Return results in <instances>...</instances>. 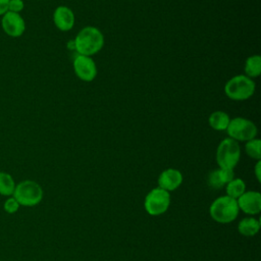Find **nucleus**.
I'll use <instances>...</instances> for the list:
<instances>
[{"mask_svg":"<svg viewBox=\"0 0 261 261\" xmlns=\"http://www.w3.org/2000/svg\"><path fill=\"white\" fill-rule=\"evenodd\" d=\"M74 49L79 55L92 56L98 53L104 45L102 33L95 27H86L74 39Z\"/></svg>","mask_w":261,"mask_h":261,"instance_id":"obj_1","label":"nucleus"},{"mask_svg":"<svg viewBox=\"0 0 261 261\" xmlns=\"http://www.w3.org/2000/svg\"><path fill=\"white\" fill-rule=\"evenodd\" d=\"M239 211L237 200L228 196L217 198L212 202L209 208L210 216L218 223L232 222L238 217Z\"/></svg>","mask_w":261,"mask_h":261,"instance_id":"obj_2","label":"nucleus"},{"mask_svg":"<svg viewBox=\"0 0 261 261\" xmlns=\"http://www.w3.org/2000/svg\"><path fill=\"white\" fill-rule=\"evenodd\" d=\"M12 195L20 206L32 207L38 205L42 201L43 190L38 182L25 179L15 186Z\"/></svg>","mask_w":261,"mask_h":261,"instance_id":"obj_3","label":"nucleus"},{"mask_svg":"<svg viewBox=\"0 0 261 261\" xmlns=\"http://www.w3.org/2000/svg\"><path fill=\"white\" fill-rule=\"evenodd\" d=\"M254 81L245 74L232 76L224 86V93L231 100H246L250 98L254 94Z\"/></svg>","mask_w":261,"mask_h":261,"instance_id":"obj_4","label":"nucleus"},{"mask_svg":"<svg viewBox=\"0 0 261 261\" xmlns=\"http://www.w3.org/2000/svg\"><path fill=\"white\" fill-rule=\"evenodd\" d=\"M241 157L239 143L233 139L226 138L222 140L216 150V161L220 168L233 169Z\"/></svg>","mask_w":261,"mask_h":261,"instance_id":"obj_5","label":"nucleus"},{"mask_svg":"<svg viewBox=\"0 0 261 261\" xmlns=\"http://www.w3.org/2000/svg\"><path fill=\"white\" fill-rule=\"evenodd\" d=\"M170 204L169 192L161 189L155 188L151 190L144 201V207L146 212L152 216H158L167 211Z\"/></svg>","mask_w":261,"mask_h":261,"instance_id":"obj_6","label":"nucleus"},{"mask_svg":"<svg viewBox=\"0 0 261 261\" xmlns=\"http://www.w3.org/2000/svg\"><path fill=\"white\" fill-rule=\"evenodd\" d=\"M230 139L234 141H250L255 139L257 135V126L255 123L244 117H236L229 120L225 129Z\"/></svg>","mask_w":261,"mask_h":261,"instance_id":"obj_7","label":"nucleus"},{"mask_svg":"<svg viewBox=\"0 0 261 261\" xmlns=\"http://www.w3.org/2000/svg\"><path fill=\"white\" fill-rule=\"evenodd\" d=\"M1 27L3 32L12 38L22 36L25 31V22L19 13L7 11L2 15Z\"/></svg>","mask_w":261,"mask_h":261,"instance_id":"obj_8","label":"nucleus"},{"mask_svg":"<svg viewBox=\"0 0 261 261\" xmlns=\"http://www.w3.org/2000/svg\"><path fill=\"white\" fill-rule=\"evenodd\" d=\"M73 69L77 77L84 82H92L97 75V67L90 56L76 55L73 60Z\"/></svg>","mask_w":261,"mask_h":261,"instance_id":"obj_9","label":"nucleus"},{"mask_svg":"<svg viewBox=\"0 0 261 261\" xmlns=\"http://www.w3.org/2000/svg\"><path fill=\"white\" fill-rule=\"evenodd\" d=\"M239 209L247 214L255 215L261 211V195L259 192H245L237 199Z\"/></svg>","mask_w":261,"mask_h":261,"instance_id":"obj_10","label":"nucleus"},{"mask_svg":"<svg viewBox=\"0 0 261 261\" xmlns=\"http://www.w3.org/2000/svg\"><path fill=\"white\" fill-rule=\"evenodd\" d=\"M182 182V174L179 170L168 168L162 171L158 177L159 188L170 192L176 190Z\"/></svg>","mask_w":261,"mask_h":261,"instance_id":"obj_11","label":"nucleus"},{"mask_svg":"<svg viewBox=\"0 0 261 261\" xmlns=\"http://www.w3.org/2000/svg\"><path fill=\"white\" fill-rule=\"evenodd\" d=\"M53 21L57 29L67 32L74 24V14L72 10L66 6H58L53 13Z\"/></svg>","mask_w":261,"mask_h":261,"instance_id":"obj_12","label":"nucleus"},{"mask_svg":"<svg viewBox=\"0 0 261 261\" xmlns=\"http://www.w3.org/2000/svg\"><path fill=\"white\" fill-rule=\"evenodd\" d=\"M259 228L260 222L253 217H247L242 219L238 225L239 232L245 237L255 236L259 231Z\"/></svg>","mask_w":261,"mask_h":261,"instance_id":"obj_13","label":"nucleus"},{"mask_svg":"<svg viewBox=\"0 0 261 261\" xmlns=\"http://www.w3.org/2000/svg\"><path fill=\"white\" fill-rule=\"evenodd\" d=\"M229 116L226 112L224 111H214L213 113L210 114L208 121L209 125L216 130H225L228 123H229Z\"/></svg>","mask_w":261,"mask_h":261,"instance_id":"obj_14","label":"nucleus"},{"mask_svg":"<svg viewBox=\"0 0 261 261\" xmlns=\"http://www.w3.org/2000/svg\"><path fill=\"white\" fill-rule=\"evenodd\" d=\"M245 72L248 77H257L261 73V57L259 55L250 56L246 60Z\"/></svg>","mask_w":261,"mask_h":261,"instance_id":"obj_15","label":"nucleus"},{"mask_svg":"<svg viewBox=\"0 0 261 261\" xmlns=\"http://www.w3.org/2000/svg\"><path fill=\"white\" fill-rule=\"evenodd\" d=\"M225 191H226V196L238 199L241 195L245 193L246 190V185L242 178H233L229 182L225 185Z\"/></svg>","mask_w":261,"mask_h":261,"instance_id":"obj_16","label":"nucleus"},{"mask_svg":"<svg viewBox=\"0 0 261 261\" xmlns=\"http://www.w3.org/2000/svg\"><path fill=\"white\" fill-rule=\"evenodd\" d=\"M15 189L13 177L4 171H0V195L11 196Z\"/></svg>","mask_w":261,"mask_h":261,"instance_id":"obj_17","label":"nucleus"},{"mask_svg":"<svg viewBox=\"0 0 261 261\" xmlns=\"http://www.w3.org/2000/svg\"><path fill=\"white\" fill-rule=\"evenodd\" d=\"M246 153L253 159L260 160L261 158V141L259 139H252L247 141L246 146Z\"/></svg>","mask_w":261,"mask_h":261,"instance_id":"obj_18","label":"nucleus"},{"mask_svg":"<svg viewBox=\"0 0 261 261\" xmlns=\"http://www.w3.org/2000/svg\"><path fill=\"white\" fill-rule=\"evenodd\" d=\"M208 185L211 188H214V189H220V188H222L224 186L222 184L220 177H219L218 169L213 170L212 172L209 173V175H208Z\"/></svg>","mask_w":261,"mask_h":261,"instance_id":"obj_19","label":"nucleus"},{"mask_svg":"<svg viewBox=\"0 0 261 261\" xmlns=\"http://www.w3.org/2000/svg\"><path fill=\"white\" fill-rule=\"evenodd\" d=\"M19 206L18 202L13 197H10L4 203V210L9 214H13L18 210Z\"/></svg>","mask_w":261,"mask_h":261,"instance_id":"obj_20","label":"nucleus"},{"mask_svg":"<svg viewBox=\"0 0 261 261\" xmlns=\"http://www.w3.org/2000/svg\"><path fill=\"white\" fill-rule=\"evenodd\" d=\"M24 8V3L22 0H9L8 11L19 13Z\"/></svg>","mask_w":261,"mask_h":261,"instance_id":"obj_21","label":"nucleus"},{"mask_svg":"<svg viewBox=\"0 0 261 261\" xmlns=\"http://www.w3.org/2000/svg\"><path fill=\"white\" fill-rule=\"evenodd\" d=\"M9 0H0V15L2 16L5 12L8 11Z\"/></svg>","mask_w":261,"mask_h":261,"instance_id":"obj_22","label":"nucleus"},{"mask_svg":"<svg viewBox=\"0 0 261 261\" xmlns=\"http://www.w3.org/2000/svg\"><path fill=\"white\" fill-rule=\"evenodd\" d=\"M255 175L257 177V180H261V161L258 160L256 165H255Z\"/></svg>","mask_w":261,"mask_h":261,"instance_id":"obj_23","label":"nucleus"}]
</instances>
